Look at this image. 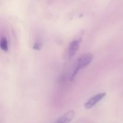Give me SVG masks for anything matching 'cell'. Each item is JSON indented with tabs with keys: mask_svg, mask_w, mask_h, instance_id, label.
<instances>
[{
	"mask_svg": "<svg viewBox=\"0 0 123 123\" xmlns=\"http://www.w3.org/2000/svg\"><path fill=\"white\" fill-rule=\"evenodd\" d=\"M93 57H94V56L91 53H87L83 54L77 59L74 71H73V73L70 76L71 81L75 79V77L77 76V75L80 70L85 68V67H87L88 65H89L91 63V62L93 60Z\"/></svg>",
	"mask_w": 123,
	"mask_h": 123,
	"instance_id": "1",
	"label": "cell"
},
{
	"mask_svg": "<svg viewBox=\"0 0 123 123\" xmlns=\"http://www.w3.org/2000/svg\"><path fill=\"white\" fill-rule=\"evenodd\" d=\"M106 94L105 92H102V93H99V94H96L95 95L91 97V98L89 99L85 103V107L86 109H90L92 108L94 106L97 105L98 103L101 101L106 96Z\"/></svg>",
	"mask_w": 123,
	"mask_h": 123,
	"instance_id": "2",
	"label": "cell"
},
{
	"mask_svg": "<svg viewBox=\"0 0 123 123\" xmlns=\"http://www.w3.org/2000/svg\"><path fill=\"white\" fill-rule=\"evenodd\" d=\"M74 111H69L60 116L53 123H69L74 117Z\"/></svg>",
	"mask_w": 123,
	"mask_h": 123,
	"instance_id": "3",
	"label": "cell"
},
{
	"mask_svg": "<svg viewBox=\"0 0 123 123\" xmlns=\"http://www.w3.org/2000/svg\"><path fill=\"white\" fill-rule=\"evenodd\" d=\"M80 42L79 40H74L69 44V57L72 58L75 55L80 47Z\"/></svg>",
	"mask_w": 123,
	"mask_h": 123,
	"instance_id": "4",
	"label": "cell"
},
{
	"mask_svg": "<svg viewBox=\"0 0 123 123\" xmlns=\"http://www.w3.org/2000/svg\"><path fill=\"white\" fill-rule=\"evenodd\" d=\"M0 48L4 51L7 52L9 49L8 41L5 37H2L0 39Z\"/></svg>",
	"mask_w": 123,
	"mask_h": 123,
	"instance_id": "5",
	"label": "cell"
},
{
	"mask_svg": "<svg viewBox=\"0 0 123 123\" xmlns=\"http://www.w3.org/2000/svg\"><path fill=\"white\" fill-rule=\"evenodd\" d=\"M42 47V43L40 41H37L34 43L33 46V48L36 50H40Z\"/></svg>",
	"mask_w": 123,
	"mask_h": 123,
	"instance_id": "6",
	"label": "cell"
}]
</instances>
